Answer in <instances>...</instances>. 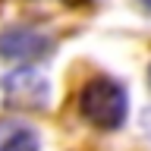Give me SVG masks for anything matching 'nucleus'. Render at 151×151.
<instances>
[{"label": "nucleus", "mask_w": 151, "mask_h": 151, "mask_svg": "<svg viewBox=\"0 0 151 151\" xmlns=\"http://www.w3.org/2000/svg\"><path fill=\"white\" fill-rule=\"evenodd\" d=\"M79 110L91 126H98L104 132L120 129L126 123V116H129L126 88L110 76H94V79L85 82L82 94H79Z\"/></svg>", "instance_id": "1"}, {"label": "nucleus", "mask_w": 151, "mask_h": 151, "mask_svg": "<svg viewBox=\"0 0 151 151\" xmlns=\"http://www.w3.org/2000/svg\"><path fill=\"white\" fill-rule=\"evenodd\" d=\"M0 91H3V101L13 110H47V101H50V85L38 69L32 66H19L9 76H3L0 82Z\"/></svg>", "instance_id": "2"}, {"label": "nucleus", "mask_w": 151, "mask_h": 151, "mask_svg": "<svg viewBox=\"0 0 151 151\" xmlns=\"http://www.w3.org/2000/svg\"><path fill=\"white\" fill-rule=\"evenodd\" d=\"M54 41L44 38L41 32H32V28L19 25V28H6L0 35V57L6 60H38V57H47L50 54Z\"/></svg>", "instance_id": "3"}, {"label": "nucleus", "mask_w": 151, "mask_h": 151, "mask_svg": "<svg viewBox=\"0 0 151 151\" xmlns=\"http://www.w3.org/2000/svg\"><path fill=\"white\" fill-rule=\"evenodd\" d=\"M0 151H41L38 132L19 120H0Z\"/></svg>", "instance_id": "4"}, {"label": "nucleus", "mask_w": 151, "mask_h": 151, "mask_svg": "<svg viewBox=\"0 0 151 151\" xmlns=\"http://www.w3.org/2000/svg\"><path fill=\"white\" fill-rule=\"evenodd\" d=\"M139 3H142V6H145V9L151 13V0H139Z\"/></svg>", "instance_id": "5"}, {"label": "nucleus", "mask_w": 151, "mask_h": 151, "mask_svg": "<svg viewBox=\"0 0 151 151\" xmlns=\"http://www.w3.org/2000/svg\"><path fill=\"white\" fill-rule=\"evenodd\" d=\"M60 3H88V0H60Z\"/></svg>", "instance_id": "6"}, {"label": "nucleus", "mask_w": 151, "mask_h": 151, "mask_svg": "<svg viewBox=\"0 0 151 151\" xmlns=\"http://www.w3.org/2000/svg\"><path fill=\"white\" fill-rule=\"evenodd\" d=\"M148 79H151V69H148Z\"/></svg>", "instance_id": "7"}]
</instances>
